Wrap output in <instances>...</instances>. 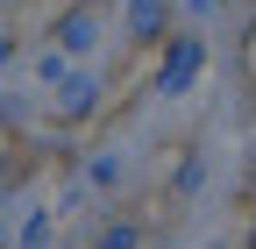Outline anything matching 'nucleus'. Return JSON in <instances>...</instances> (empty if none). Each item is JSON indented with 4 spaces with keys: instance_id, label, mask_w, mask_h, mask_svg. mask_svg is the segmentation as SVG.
I'll return each mask as SVG.
<instances>
[{
    "instance_id": "1",
    "label": "nucleus",
    "mask_w": 256,
    "mask_h": 249,
    "mask_svg": "<svg viewBox=\"0 0 256 249\" xmlns=\"http://www.w3.org/2000/svg\"><path fill=\"white\" fill-rule=\"evenodd\" d=\"M107 249H128V235H107Z\"/></svg>"
}]
</instances>
